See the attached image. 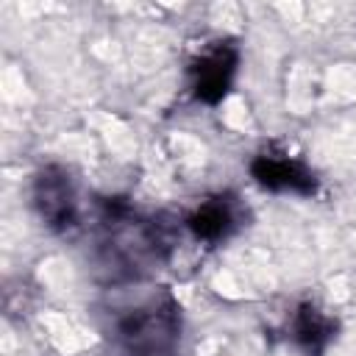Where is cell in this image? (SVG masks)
<instances>
[{"mask_svg":"<svg viewBox=\"0 0 356 356\" xmlns=\"http://www.w3.org/2000/svg\"><path fill=\"white\" fill-rule=\"evenodd\" d=\"M175 250V228L164 214H145L125 197L97 200L95 267L111 284L142 281Z\"/></svg>","mask_w":356,"mask_h":356,"instance_id":"cell-1","label":"cell"},{"mask_svg":"<svg viewBox=\"0 0 356 356\" xmlns=\"http://www.w3.org/2000/svg\"><path fill=\"white\" fill-rule=\"evenodd\" d=\"M184 339L181 303L170 289H156L114 314L111 342L122 356H178Z\"/></svg>","mask_w":356,"mask_h":356,"instance_id":"cell-2","label":"cell"},{"mask_svg":"<svg viewBox=\"0 0 356 356\" xmlns=\"http://www.w3.org/2000/svg\"><path fill=\"white\" fill-rule=\"evenodd\" d=\"M31 206L50 234H70L81 222L78 189L67 167L42 164L31 178Z\"/></svg>","mask_w":356,"mask_h":356,"instance_id":"cell-3","label":"cell"},{"mask_svg":"<svg viewBox=\"0 0 356 356\" xmlns=\"http://www.w3.org/2000/svg\"><path fill=\"white\" fill-rule=\"evenodd\" d=\"M239 72V44L234 39H211L186 67L189 92L203 106H220Z\"/></svg>","mask_w":356,"mask_h":356,"instance_id":"cell-4","label":"cell"},{"mask_svg":"<svg viewBox=\"0 0 356 356\" xmlns=\"http://www.w3.org/2000/svg\"><path fill=\"white\" fill-rule=\"evenodd\" d=\"M250 178L275 195H300V197H312L320 192V178L317 172L298 156H289L284 147L278 145H267L261 147L250 164Z\"/></svg>","mask_w":356,"mask_h":356,"instance_id":"cell-5","label":"cell"},{"mask_svg":"<svg viewBox=\"0 0 356 356\" xmlns=\"http://www.w3.org/2000/svg\"><path fill=\"white\" fill-rule=\"evenodd\" d=\"M245 206L234 192H214L197 200L184 214V228L206 245H220L231 239L245 225Z\"/></svg>","mask_w":356,"mask_h":356,"instance_id":"cell-6","label":"cell"},{"mask_svg":"<svg viewBox=\"0 0 356 356\" xmlns=\"http://www.w3.org/2000/svg\"><path fill=\"white\" fill-rule=\"evenodd\" d=\"M337 317H331L312 300H300L286 320V337L303 356H325V350L337 339Z\"/></svg>","mask_w":356,"mask_h":356,"instance_id":"cell-7","label":"cell"}]
</instances>
